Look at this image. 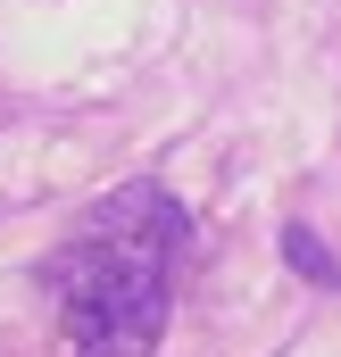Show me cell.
Masks as SVG:
<instances>
[{"instance_id":"7a4b0ae2","label":"cell","mask_w":341,"mask_h":357,"mask_svg":"<svg viewBox=\"0 0 341 357\" xmlns=\"http://www.w3.org/2000/svg\"><path fill=\"white\" fill-rule=\"evenodd\" d=\"M283 258H291V266L308 274L317 291H341V266H333V258H325V241H317L308 225H283Z\"/></svg>"},{"instance_id":"6da1fadb","label":"cell","mask_w":341,"mask_h":357,"mask_svg":"<svg viewBox=\"0 0 341 357\" xmlns=\"http://www.w3.org/2000/svg\"><path fill=\"white\" fill-rule=\"evenodd\" d=\"M183 258H191L183 199L159 183H117L42 258V291L67 357H159Z\"/></svg>"}]
</instances>
